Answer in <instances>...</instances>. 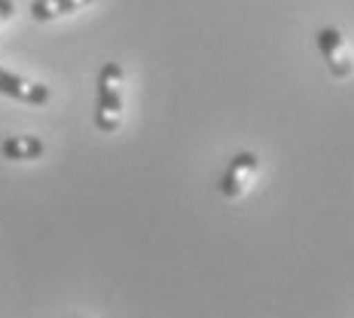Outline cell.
<instances>
[{
    "mask_svg": "<svg viewBox=\"0 0 354 318\" xmlns=\"http://www.w3.org/2000/svg\"><path fill=\"white\" fill-rule=\"evenodd\" d=\"M122 64L107 62L104 68L98 71V98H95V129L104 132V135H113L122 125Z\"/></svg>",
    "mask_w": 354,
    "mask_h": 318,
    "instance_id": "obj_1",
    "label": "cell"
},
{
    "mask_svg": "<svg viewBox=\"0 0 354 318\" xmlns=\"http://www.w3.org/2000/svg\"><path fill=\"white\" fill-rule=\"evenodd\" d=\"M315 43H318L327 71L333 73L336 80H348L354 73V58H351V49H348V43H345L342 31H339V28H321V31L315 34Z\"/></svg>",
    "mask_w": 354,
    "mask_h": 318,
    "instance_id": "obj_2",
    "label": "cell"
},
{
    "mask_svg": "<svg viewBox=\"0 0 354 318\" xmlns=\"http://www.w3.org/2000/svg\"><path fill=\"white\" fill-rule=\"evenodd\" d=\"M257 172H260V157L257 153H235L230 159V166H226V172L220 175V193L226 199H239L245 196L250 190V184H254Z\"/></svg>",
    "mask_w": 354,
    "mask_h": 318,
    "instance_id": "obj_3",
    "label": "cell"
},
{
    "mask_svg": "<svg viewBox=\"0 0 354 318\" xmlns=\"http://www.w3.org/2000/svg\"><path fill=\"white\" fill-rule=\"evenodd\" d=\"M0 95H6V98H12V101H21V105L40 107V105H46L53 92H49V86L31 83V80L19 77V73L0 68Z\"/></svg>",
    "mask_w": 354,
    "mask_h": 318,
    "instance_id": "obj_4",
    "label": "cell"
},
{
    "mask_svg": "<svg viewBox=\"0 0 354 318\" xmlns=\"http://www.w3.org/2000/svg\"><path fill=\"white\" fill-rule=\"evenodd\" d=\"M0 153H3V159H10V162H31V159H40L43 153H46V144H43V138H37V135H10V138H3V144H0Z\"/></svg>",
    "mask_w": 354,
    "mask_h": 318,
    "instance_id": "obj_5",
    "label": "cell"
},
{
    "mask_svg": "<svg viewBox=\"0 0 354 318\" xmlns=\"http://www.w3.org/2000/svg\"><path fill=\"white\" fill-rule=\"evenodd\" d=\"M95 0H34L31 3V19L34 21H55L62 16H73V12L92 6Z\"/></svg>",
    "mask_w": 354,
    "mask_h": 318,
    "instance_id": "obj_6",
    "label": "cell"
},
{
    "mask_svg": "<svg viewBox=\"0 0 354 318\" xmlns=\"http://www.w3.org/2000/svg\"><path fill=\"white\" fill-rule=\"evenodd\" d=\"M12 12H16V6H12V0H0V28H3L6 21L12 19Z\"/></svg>",
    "mask_w": 354,
    "mask_h": 318,
    "instance_id": "obj_7",
    "label": "cell"
}]
</instances>
